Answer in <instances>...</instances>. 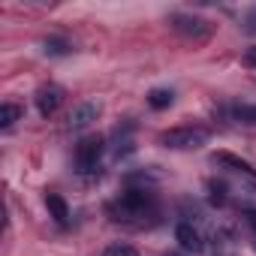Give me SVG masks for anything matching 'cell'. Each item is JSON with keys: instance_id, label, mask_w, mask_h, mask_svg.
Here are the masks:
<instances>
[{"instance_id": "obj_1", "label": "cell", "mask_w": 256, "mask_h": 256, "mask_svg": "<svg viewBox=\"0 0 256 256\" xmlns=\"http://www.w3.org/2000/svg\"><path fill=\"white\" fill-rule=\"evenodd\" d=\"M106 214L112 223H124V226H145L157 217V196L145 187H130L124 190L118 199H112L106 205Z\"/></svg>"}, {"instance_id": "obj_2", "label": "cell", "mask_w": 256, "mask_h": 256, "mask_svg": "<svg viewBox=\"0 0 256 256\" xmlns=\"http://www.w3.org/2000/svg\"><path fill=\"white\" fill-rule=\"evenodd\" d=\"M211 130L208 126H199V124H181V126H172V130H163L157 136V142L163 148H172V151H196L208 142Z\"/></svg>"}, {"instance_id": "obj_3", "label": "cell", "mask_w": 256, "mask_h": 256, "mask_svg": "<svg viewBox=\"0 0 256 256\" xmlns=\"http://www.w3.org/2000/svg\"><path fill=\"white\" fill-rule=\"evenodd\" d=\"M169 28L187 42H208L214 36V24L202 16H193V12H172Z\"/></svg>"}, {"instance_id": "obj_4", "label": "cell", "mask_w": 256, "mask_h": 256, "mask_svg": "<svg viewBox=\"0 0 256 256\" xmlns=\"http://www.w3.org/2000/svg\"><path fill=\"white\" fill-rule=\"evenodd\" d=\"M102 151H106V139H102L100 133L84 136V139L76 145V157H72V160H76V172H78V175H90V172H96Z\"/></svg>"}, {"instance_id": "obj_5", "label": "cell", "mask_w": 256, "mask_h": 256, "mask_svg": "<svg viewBox=\"0 0 256 256\" xmlns=\"http://www.w3.org/2000/svg\"><path fill=\"white\" fill-rule=\"evenodd\" d=\"M34 100H36L40 114H42V118H52V114L60 108V102H64V88H58V84H42Z\"/></svg>"}, {"instance_id": "obj_6", "label": "cell", "mask_w": 256, "mask_h": 256, "mask_svg": "<svg viewBox=\"0 0 256 256\" xmlns=\"http://www.w3.org/2000/svg\"><path fill=\"white\" fill-rule=\"evenodd\" d=\"M175 241H178V247L184 253H193V256H199L205 250V241H202V235H199V229L193 223H178L175 226Z\"/></svg>"}, {"instance_id": "obj_7", "label": "cell", "mask_w": 256, "mask_h": 256, "mask_svg": "<svg viewBox=\"0 0 256 256\" xmlns=\"http://www.w3.org/2000/svg\"><path fill=\"white\" fill-rule=\"evenodd\" d=\"M100 112H102L100 102H78L70 112V130H84V126H90L100 118Z\"/></svg>"}, {"instance_id": "obj_8", "label": "cell", "mask_w": 256, "mask_h": 256, "mask_svg": "<svg viewBox=\"0 0 256 256\" xmlns=\"http://www.w3.org/2000/svg\"><path fill=\"white\" fill-rule=\"evenodd\" d=\"M46 208H48V217H54L58 226H66V223H70V205H66V199H64L60 193L48 190V193H46Z\"/></svg>"}, {"instance_id": "obj_9", "label": "cell", "mask_w": 256, "mask_h": 256, "mask_svg": "<svg viewBox=\"0 0 256 256\" xmlns=\"http://www.w3.org/2000/svg\"><path fill=\"white\" fill-rule=\"evenodd\" d=\"M214 163H223V166H229V169H235V172H241V175H256V169H253L247 160H241V157H235V154H229V151H217V154H214Z\"/></svg>"}, {"instance_id": "obj_10", "label": "cell", "mask_w": 256, "mask_h": 256, "mask_svg": "<svg viewBox=\"0 0 256 256\" xmlns=\"http://www.w3.org/2000/svg\"><path fill=\"white\" fill-rule=\"evenodd\" d=\"M42 52H46L48 58H66V54H72V42L64 40V36H48V40L42 42Z\"/></svg>"}, {"instance_id": "obj_11", "label": "cell", "mask_w": 256, "mask_h": 256, "mask_svg": "<svg viewBox=\"0 0 256 256\" xmlns=\"http://www.w3.org/2000/svg\"><path fill=\"white\" fill-rule=\"evenodd\" d=\"M175 102V94L169 90V88H154L151 94H148V106L154 108V112H163V108H169Z\"/></svg>"}, {"instance_id": "obj_12", "label": "cell", "mask_w": 256, "mask_h": 256, "mask_svg": "<svg viewBox=\"0 0 256 256\" xmlns=\"http://www.w3.org/2000/svg\"><path fill=\"white\" fill-rule=\"evenodd\" d=\"M22 114H24V108H22L18 102H4V106H0V126H4V130H10V126H12Z\"/></svg>"}, {"instance_id": "obj_13", "label": "cell", "mask_w": 256, "mask_h": 256, "mask_svg": "<svg viewBox=\"0 0 256 256\" xmlns=\"http://www.w3.org/2000/svg\"><path fill=\"white\" fill-rule=\"evenodd\" d=\"M102 256H139V250L133 244H124V241H114L102 250Z\"/></svg>"}, {"instance_id": "obj_14", "label": "cell", "mask_w": 256, "mask_h": 256, "mask_svg": "<svg viewBox=\"0 0 256 256\" xmlns=\"http://www.w3.org/2000/svg\"><path fill=\"white\" fill-rule=\"evenodd\" d=\"M208 202L211 205H226V187L220 184V181H208Z\"/></svg>"}, {"instance_id": "obj_15", "label": "cell", "mask_w": 256, "mask_h": 256, "mask_svg": "<svg viewBox=\"0 0 256 256\" xmlns=\"http://www.w3.org/2000/svg\"><path fill=\"white\" fill-rule=\"evenodd\" d=\"M235 120H241V124H250V126H256V106H235Z\"/></svg>"}, {"instance_id": "obj_16", "label": "cell", "mask_w": 256, "mask_h": 256, "mask_svg": "<svg viewBox=\"0 0 256 256\" xmlns=\"http://www.w3.org/2000/svg\"><path fill=\"white\" fill-rule=\"evenodd\" d=\"M244 30H247L250 36H256V6H253L247 16H244Z\"/></svg>"}, {"instance_id": "obj_17", "label": "cell", "mask_w": 256, "mask_h": 256, "mask_svg": "<svg viewBox=\"0 0 256 256\" xmlns=\"http://www.w3.org/2000/svg\"><path fill=\"white\" fill-rule=\"evenodd\" d=\"M241 60H244V66H250V70H256V46H253V48H247Z\"/></svg>"}, {"instance_id": "obj_18", "label": "cell", "mask_w": 256, "mask_h": 256, "mask_svg": "<svg viewBox=\"0 0 256 256\" xmlns=\"http://www.w3.org/2000/svg\"><path fill=\"white\" fill-rule=\"evenodd\" d=\"M247 223H250V226L256 229V211H247Z\"/></svg>"}, {"instance_id": "obj_19", "label": "cell", "mask_w": 256, "mask_h": 256, "mask_svg": "<svg viewBox=\"0 0 256 256\" xmlns=\"http://www.w3.org/2000/svg\"><path fill=\"white\" fill-rule=\"evenodd\" d=\"M166 256H181V253H166Z\"/></svg>"}]
</instances>
